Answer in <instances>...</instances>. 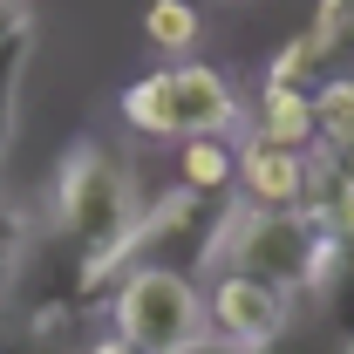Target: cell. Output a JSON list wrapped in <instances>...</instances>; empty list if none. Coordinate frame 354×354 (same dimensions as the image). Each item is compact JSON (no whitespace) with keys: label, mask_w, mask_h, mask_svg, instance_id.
Here are the masks:
<instances>
[{"label":"cell","mask_w":354,"mask_h":354,"mask_svg":"<svg viewBox=\"0 0 354 354\" xmlns=\"http://www.w3.org/2000/svg\"><path fill=\"white\" fill-rule=\"evenodd\" d=\"M177 171H184L191 198H225L239 177V150L225 136H191V143H177Z\"/></svg>","instance_id":"cell-9"},{"label":"cell","mask_w":354,"mask_h":354,"mask_svg":"<svg viewBox=\"0 0 354 354\" xmlns=\"http://www.w3.org/2000/svg\"><path fill=\"white\" fill-rule=\"evenodd\" d=\"M341 164H348V171H354V150H341Z\"/></svg>","instance_id":"cell-21"},{"label":"cell","mask_w":354,"mask_h":354,"mask_svg":"<svg viewBox=\"0 0 354 354\" xmlns=\"http://www.w3.org/2000/svg\"><path fill=\"white\" fill-rule=\"evenodd\" d=\"M313 143L334 150V157L354 150V68L313 82Z\"/></svg>","instance_id":"cell-10"},{"label":"cell","mask_w":354,"mask_h":354,"mask_svg":"<svg viewBox=\"0 0 354 354\" xmlns=\"http://www.w3.org/2000/svg\"><path fill=\"white\" fill-rule=\"evenodd\" d=\"M252 136H259V143H279V150H313V88L259 82Z\"/></svg>","instance_id":"cell-8"},{"label":"cell","mask_w":354,"mask_h":354,"mask_svg":"<svg viewBox=\"0 0 354 354\" xmlns=\"http://www.w3.org/2000/svg\"><path fill=\"white\" fill-rule=\"evenodd\" d=\"M164 88H171V136L191 143V136H232L245 102L232 95L212 62H164Z\"/></svg>","instance_id":"cell-4"},{"label":"cell","mask_w":354,"mask_h":354,"mask_svg":"<svg viewBox=\"0 0 354 354\" xmlns=\"http://www.w3.org/2000/svg\"><path fill=\"white\" fill-rule=\"evenodd\" d=\"M21 68H28V41H7L0 48V157H7V136H14V88H21ZM21 239V225L7 218V205H0V245H14Z\"/></svg>","instance_id":"cell-13"},{"label":"cell","mask_w":354,"mask_h":354,"mask_svg":"<svg viewBox=\"0 0 354 354\" xmlns=\"http://www.w3.org/2000/svg\"><path fill=\"white\" fill-rule=\"evenodd\" d=\"M313 28H320V35H341V28H354V0H320Z\"/></svg>","instance_id":"cell-17"},{"label":"cell","mask_w":354,"mask_h":354,"mask_svg":"<svg viewBox=\"0 0 354 354\" xmlns=\"http://www.w3.org/2000/svg\"><path fill=\"white\" fill-rule=\"evenodd\" d=\"M143 41L157 48L164 62H191V48L205 41V14L191 0H150L143 7Z\"/></svg>","instance_id":"cell-11"},{"label":"cell","mask_w":354,"mask_h":354,"mask_svg":"<svg viewBox=\"0 0 354 354\" xmlns=\"http://www.w3.org/2000/svg\"><path fill=\"white\" fill-rule=\"evenodd\" d=\"M28 28H35L28 0H0V48H7V41H28Z\"/></svg>","instance_id":"cell-16"},{"label":"cell","mask_w":354,"mask_h":354,"mask_svg":"<svg viewBox=\"0 0 354 354\" xmlns=\"http://www.w3.org/2000/svg\"><path fill=\"white\" fill-rule=\"evenodd\" d=\"M14 279V245H0V286Z\"/></svg>","instance_id":"cell-20"},{"label":"cell","mask_w":354,"mask_h":354,"mask_svg":"<svg viewBox=\"0 0 354 354\" xmlns=\"http://www.w3.org/2000/svg\"><path fill=\"white\" fill-rule=\"evenodd\" d=\"M177 354H239V348H225V341H212V334H205V341H191V348H177Z\"/></svg>","instance_id":"cell-18"},{"label":"cell","mask_w":354,"mask_h":354,"mask_svg":"<svg viewBox=\"0 0 354 354\" xmlns=\"http://www.w3.org/2000/svg\"><path fill=\"white\" fill-rule=\"evenodd\" d=\"M300 212H307L327 239H354V171L334 150H307V184H300Z\"/></svg>","instance_id":"cell-7"},{"label":"cell","mask_w":354,"mask_h":354,"mask_svg":"<svg viewBox=\"0 0 354 354\" xmlns=\"http://www.w3.org/2000/svg\"><path fill=\"white\" fill-rule=\"evenodd\" d=\"M88 354H136V348H130V341H116V334H109V341H95Z\"/></svg>","instance_id":"cell-19"},{"label":"cell","mask_w":354,"mask_h":354,"mask_svg":"<svg viewBox=\"0 0 354 354\" xmlns=\"http://www.w3.org/2000/svg\"><path fill=\"white\" fill-rule=\"evenodd\" d=\"M320 252H327V232L307 218V212H266V205H245L232 198L212 225V245H205V266L212 272H245V279H266L279 293H307L313 272H320Z\"/></svg>","instance_id":"cell-1"},{"label":"cell","mask_w":354,"mask_h":354,"mask_svg":"<svg viewBox=\"0 0 354 354\" xmlns=\"http://www.w3.org/2000/svg\"><path fill=\"white\" fill-rule=\"evenodd\" d=\"M307 300H313V327L341 354H354V239H327Z\"/></svg>","instance_id":"cell-6"},{"label":"cell","mask_w":354,"mask_h":354,"mask_svg":"<svg viewBox=\"0 0 354 354\" xmlns=\"http://www.w3.org/2000/svg\"><path fill=\"white\" fill-rule=\"evenodd\" d=\"M123 123L136 136H171V88H164V68H150V75H136L123 88Z\"/></svg>","instance_id":"cell-12"},{"label":"cell","mask_w":354,"mask_h":354,"mask_svg":"<svg viewBox=\"0 0 354 354\" xmlns=\"http://www.w3.org/2000/svg\"><path fill=\"white\" fill-rule=\"evenodd\" d=\"M300 184H307V150H279V143H259V136L239 143V177H232V191H239L245 205L300 212Z\"/></svg>","instance_id":"cell-5"},{"label":"cell","mask_w":354,"mask_h":354,"mask_svg":"<svg viewBox=\"0 0 354 354\" xmlns=\"http://www.w3.org/2000/svg\"><path fill=\"white\" fill-rule=\"evenodd\" d=\"M259 354H341V348H334V341H327L313 320H293V327H286L279 341H266Z\"/></svg>","instance_id":"cell-14"},{"label":"cell","mask_w":354,"mask_h":354,"mask_svg":"<svg viewBox=\"0 0 354 354\" xmlns=\"http://www.w3.org/2000/svg\"><path fill=\"white\" fill-rule=\"evenodd\" d=\"M0 354H55L41 327H0Z\"/></svg>","instance_id":"cell-15"},{"label":"cell","mask_w":354,"mask_h":354,"mask_svg":"<svg viewBox=\"0 0 354 354\" xmlns=\"http://www.w3.org/2000/svg\"><path fill=\"white\" fill-rule=\"evenodd\" d=\"M286 327H293V293H279L266 279H245V272H212V286H205V334L212 341L259 354Z\"/></svg>","instance_id":"cell-3"},{"label":"cell","mask_w":354,"mask_h":354,"mask_svg":"<svg viewBox=\"0 0 354 354\" xmlns=\"http://www.w3.org/2000/svg\"><path fill=\"white\" fill-rule=\"evenodd\" d=\"M109 320L136 354H177L205 341V286L177 266H136L109 293Z\"/></svg>","instance_id":"cell-2"}]
</instances>
